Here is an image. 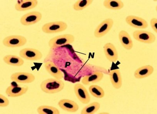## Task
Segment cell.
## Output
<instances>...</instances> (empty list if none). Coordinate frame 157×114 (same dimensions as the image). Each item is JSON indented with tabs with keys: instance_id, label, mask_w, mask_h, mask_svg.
<instances>
[{
	"instance_id": "cell-1",
	"label": "cell",
	"mask_w": 157,
	"mask_h": 114,
	"mask_svg": "<svg viewBox=\"0 0 157 114\" xmlns=\"http://www.w3.org/2000/svg\"><path fill=\"white\" fill-rule=\"evenodd\" d=\"M65 84L61 79H48L42 82L40 88L43 92L47 94H55L61 92L64 88Z\"/></svg>"
},
{
	"instance_id": "cell-2",
	"label": "cell",
	"mask_w": 157,
	"mask_h": 114,
	"mask_svg": "<svg viewBox=\"0 0 157 114\" xmlns=\"http://www.w3.org/2000/svg\"><path fill=\"white\" fill-rule=\"evenodd\" d=\"M75 41V37L71 34L57 36L51 39L48 45L51 49H54L64 45L72 44Z\"/></svg>"
},
{
	"instance_id": "cell-3",
	"label": "cell",
	"mask_w": 157,
	"mask_h": 114,
	"mask_svg": "<svg viewBox=\"0 0 157 114\" xmlns=\"http://www.w3.org/2000/svg\"><path fill=\"white\" fill-rule=\"evenodd\" d=\"M67 23L62 21H57L44 24L42 26V31L44 33H58L66 31L67 28Z\"/></svg>"
},
{
	"instance_id": "cell-4",
	"label": "cell",
	"mask_w": 157,
	"mask_h": 114,
	"mask_svg": "<svg viewBox=\"0 0 157 114\" xmlns=\"http://www.w3.org/2000/svg\"><path fill=\"white\" fill-rule=\"evenodd\" d=\"M134 39L140 42L151 44L156 40V37L150 31L144 30H136L133 33Z\"/></svg>"
},
{
	"instance_id": "cell-5",
	"label": "cell",
	"mask_w": 157,
	"mask_h": 114,
	"mask_svg": "<svg viewBox=\"0 0 157 114\" xmlns=\"http://www.w3.org/2000/svg\"><path fill=\"white\" fill-rule=\"evenodd\" d=\"M27 40L22 35H13L5 37L3 40L2 43L4 46L10 48L21 47L26 44Z\"/></svg>"
},
{
	"instance_id": "cell-6",
	"label": "cell",
	"mask_w": 157,
	"mask_h": 114,
	"mask_svg": "<svg viewBox=\"0 0 157 114\" xmlns=\"http://www.w3.org/2000/svg\"><path fill=\"white\" fill-rule=\"evenodd\" d=\"M114 20L111 18H108L102 21L95 30L94 34L96 38L105 36L111 31L114 25Z\"/></svg>"
},
{
	"instance_id": "cell-7",
	"label": "cell",
	"mask_w": 157,
	"mask_h": 114,
	"mask_svg": "<svg viewBox=\"0 0 157 114\" xmlns=\"http://www.w3.org/2000/svg\"><path fill=\"white\" fill-rule=\"evenodd\" d=\"M19 54L21 57L31 61H39L43 57V54L40 51L31 48H25L22 49Z\"/></svg>"
},
{
	"instance_id": "cell-8",
	"label": "cell",
	"mask_w": 157,
	"mask_h": 114,
	"mask_svg": "<svg viewBox=\"0 0 157 114\" xmlns=\"http://www.w3.org/2000/svg\"><path fill=\"white\" fill-rule=\"evenodd\" d=\"M42 13L38 11H33L26 13L20 19V23L25 26L35 24L40 21L42 19Z\"/></svg>"
},
{
	"instance_id": "cell-9",
	"label": "cell",
	"mask_w": 157,
	"mask_h": 114,
	"mask_svg": "<svg viewBox=\"0 0 157 114\" xmlns=\"http://www.w3.org/2000/svg\"><path fill=\"white\" fill-rule=\"evenodd\" d=\"M10 79L11 81L16 83H30L35 80L36 77L34 75L31 73L19 72L12 74Z\"/></svg>"
},
{
	"instance_id": "cell-10",
	"label": "cell",
	"mask_w": 157,
	"mask_h": 114,
	"mask_svg": "<svg viewBox=\"0 0 157 114\" xmlns=\"http://www.w3.org/2000/svg\"><path fill=\"white\" fill-rule=\"evenodd\" d=\"M74 88L75 96L81 103L87 104L90 102V96L83 85L81 83H76L74 85Z\"/></svg>"
},
{
	"instance_id": "cell-11",
	"label": "cell",
	"mask_w": 157,
	"mask_h": 114,
	"mask_svg": "<svg viewBox=\"0 0 157 114\" xmlns=\"http://www.w3.org/2000/svg\"><path fill=\"white\" fill-rule=\"evenodd\" d=\"M126 23L132 28L138 29H146L148 27L147 21L141 17L130 15L125 19Z\"/></svg>"
},
{
	"instance_id": "cell-12",
	"label": "cell",
	"mask_w": 157,
	"mask_h": 114,
	"mask_svg": "<svg viewBox=\"0 0 157 114\" xmlns=\"http://www.w3.org/2000/svg\"><path fill=\"white\" fill-rule=\"evenodd\" d=\"M103 50L105 57L111 62H116L118 59V54L114 45L112 43H105L103 46Z\"/></svg>"
},
{
	"instance_id": "cell-13",
	"label": "cell",
	"mask_w": 157,
	"mask_h": 114,
	"mask_svg": "<svg viewBox=\"0 0 157 114\" xmlns=\"http://www.w3.org/2000/svg\"><path fill=\"white\" fill-rule=\"evenodd\" d=\"M38 4L37 0H19L15 4V8L17 11H25L35 8Z\"/></svg>"
},
{
	"instance_id": "cell-14",
	"label": "cell",
	"mask_w": 157,
	"mask_h": 114,
	"mask_svg": "<svg viewBox=\"0 0 157 114\" xmlns=\"http://www.w3.org/2000/svg\"><path fill=\"white\" fill-rule=\"evenodd\" d=\"M29 88L28 86H20L11 85L6 90V94L9 97H16L26 94Z\"/></svg>"
},
{
	"instance_id": "cell-15",
	"label": "cell",
	"mask_w": 157,
	"mask_h": 114,
	"mask_svg": "<svg viewBox=\"0 0 157 114\" xmlns=\"http://www.w3.org/2000/svg\"><path fill=\"white\" fill-rule=\"evenodd\" d=\"M44 67L46 71L55 79H61L64 78L63 72L52 61H47L45 63Z\"/></svg>"
},
{
	"instance_id": "cell-16",
	"label": "cell",
	"mask_w": 157,
	"mask_h": 114,
	"mask_svg": "<svg viewBox=\"0 0 157 114\" xmlns=\"http://www.w3.org/2000/svg\"><path fill=\"white\" fill-rule=\"evenodd\" d=\"M58 105L63 110L71 112H76L79 109V106L73 100L63 99L59 101Z\"/></svg>"
},
{
	"instance_id": "cell-17",
	"label": "cell",
	"mask_w": 157,
	"mask_h": 114,
	"mask_svg": "<svg viewBox=\"0 0 157 114\" xmlns=\"http://www.w3.org/2000/svg\"><path fill=\"white\" fill-rule=\"evenodd\" d=\"M119 40L122 46L127 50L132 49L133 46V42L130 35L127 31L122 30L118 34Z\"/></svg>"
},
{
	"instance_id": "cell-18",
	"label": "cell",
	"mask_w": 157,
	"mask_h": 114,
	"mask_svg": "<svg viewBox=\"0 0 157 114\" xmlns=\"http://www.w3.org/2000/svg\"><path fill=\"white\" fill-rule=\"evenodd\" d=\"M154 68L152 66L146 65L137 68L134 72V75L136 79H141L147 78L153 73Z\"/></svg>"
},
{
	"instance_id": "cell-19",
	"label": "cell",
	"mask_w": 157,
	"mask_h": 114,
	"mask_svg": "<svg viewBox=\"0 0 157 114\" xmlns=\"http://www.w3.org/2000/svg\"><path fill=\"white\" fill-rule=\"evenodd\" d=\"M103 78V73L100 72H96L91 74L84 76L81 82L83 85H88L100 82Z\"/></svg>"
},
{
	"instance_id": "cell-20",
	"label": "cell",
	"mask_w": 157,
	"mask_h": 114,
	"mask_svg": "<svg viewBox=\"0 0 157 114\" xmlns=\"http://www.w3.org/2000/svg\"><path fill=\"white\" fill-rule=\"evenodd\" d=\"M110 81L115 89H119L122 86V78L121 73L119 69H115L110 71Z\"/></svg>"
},
{
	"instance_id": "cell-21",
	"label": "cell",
	"mask_w": 157,
	"mask_h": 114,
	"mask_svg": "<svg viewBox=\"0 0 157 114\" xmlns=\"http://www.w3.org/2000/svg\"><path fill=\"white\" fill-rule=\"evenodd\" d=\"M3 61L6 64L14 67L22 66L25 63L22 58L15 55H6L4 57Z\"/></svg>"
},
{
	"instance_id": "cell-22",
	"label": "cell",
	"mask_w": 157,
	"mask_h": 114,
	"mask_svg": "<svg viewBox=\"0 0 157 114\" xmlns=\"http://www.w3.org/2000/svg\"><path fill=\"white\" fill-rule=\"evenodd\" d=\"M103 4L105 8L114 10L121 9L124 6V4L121 0H105Z\"/></svg>"
},
{
	"instance_id": "cell-23",
	"label": "cell",
	"mask_w": 157,
	"mask_h": 114,
	"mask_svg": "<svg viewBox=\"0 0 157 114\" xmlns=\"http://www.w3.org/2000/svg\"><path fill=\"white\" fill-rule=\"evenodd\" d=\"M100 104L98 102H94L86 106L81 111V114H94L100 108Z\"/></svg>"
},
{
	"instance_id": "cell-24",
	"label": "cell",
	"mask_w": 157,
	"mask_h": 114,
	"mask_svg": "<svg viewBox=\"0 0 157 114\" xmlns=\"http://www.w3.org/2000/svg\"><path fill=\"white\" fill-rule=\"evenodd\" d=\"M89 91L93 97L102 98L105 97V92L103 88L98 85H91L89 87Z\"/></svg>"
},
{
	"instance_id": "cell-25",
	"label": "cell",
	"mask_w": 157,
	"mask_h": 114,
	"mask_svg": "<svg viewBox=\"0 0 157 114\" xmlns=\"http://www.w3.org/2000/svg\"><path fill=\"white\" fill-rule=\"evenodd\" d=\"M39 114H59V110L52 106L43 105L39 106L37 109Z\"/></svg>"
},
{
	"instance_id": "cell-26",
	"label": "cell",
	"mask_w": 157,
	"mask_h": 114,
	"mask_svg": "<svg viewBox=\"0 0 157 114\" xmlns=\"http://www.w3.org/2000/svg\"><path fill=\"white\" fill-rule=\"evenodd\" d=\"M93 2V0H78L73 4L72 7L76 11H81L89 7Z\"/></svg>"
},
{
	"instance_id": "cell-27",
	"label": "cell",
	"mask_w": 157,
	"mask_h": 114,
	"mask_svg": "<svg viewBox=\"0 0 157 114\" xmlns=\"http://www.w3.org/2000/svg\"><path fill=\"white\" fill-rule=\"evenodd\" d=\"M10 104L9 99L5 96L2 94H0V107H6Z\"/></svg>"
},
{
	"instance_id": "cell-28",
	"label": "cell",
	"mask_w": 157,
	"mask_h": 114,
	"mask_svg": "<svg viewBox=\"0 0 157 114\" xmlns=\"http://www.w3.org/2000/svg\"><path fill=\"white\" fill-rule=\"evenodd\" d=\"M150 25L151 27L156 33H157V18L154 17L150 20Z\"/></svg>"
}]
</instances>
